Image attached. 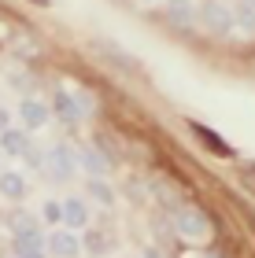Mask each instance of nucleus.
<instances>
[{
    "label": "nucleus",
    "instance_id": "nucleus-1",
    "mask_svg": "<svg viewBox=\"0 0 255 258\" xmlns=\"http://www.w3.org/2000/svg\"><path fill=\"white\" fill-rule=\"evenodd\" d=\"M178 232L185 240H207L211 236V221L200 207H181L178 210Z\"/></svg>",
    "mask_w": 255,
    "mask_h": 258
},
{
    "label": "nucleus",
    "instance_id": "nucleus-2",
    "mask_svg": "<svg viewBox=\"0 0 255 258\" xmlns=\"http://www.w3.org/2000/svg\"><path fill=\"white\" fill-rule=\"evenodd\" d=\"M44 170H48L56 181H67L74 173V151L67 148V144H56L48 151V159H44Z\"/></svg>",
    "mask_w": 255,
    "mask_h": 258
},
{
    "label": "nucleus",
    "instance_id": "nucleus-3",
    "mask_svg": "<svg viewBox=\"0 0 255 258\" xmlns=\"http://www.w3.org/2000/svg\"><path fill=\"white\" fill-rule=\"evenodd\" d=\"M200 15H203V22H207V26H211L215 33H229V30H233V15H229V11L218 4V0L203 4V8H200Z\"/></svg>",
    "mask_w": 255,
    "mask_h": 258
},
{
    "label": "nucleus",
    "instance_id": "nucleus-4",
    "mask_svg": "<svg viewBox=\"0 0 255 258\" xmlns=\"http://www.w3.org/2000/svg\"><path fill=\"white\" fill-rule=\"evenodd\" d=\"M0 148H4V155H30V133L26 129H4L0 133Z\"/></svg>",
    "mask_w": 255,
    "mask_h": 258
},
{
    "label": "nucleus",
    "instance_id": "nucleus-5",
    "mask_svg": "<svg viewBox=\"0 0 255 258\" xmlns=\"http://www.w3.org/2000/svg\"><path fill=\"white\" fill-rule=\"evenodd\" d=\"M19 118H22L26 129H41V125H48V107L37 103V100H22L19 103Z\"/></svg>",
    "mask_w": 255,
    "mask_h": 258
},
{
    "label": "nucleus",
    "instance_id": "nucleus-6",
    "mask_svg": "<svg viewBox=\"0 0 255 258\" xmlns=\"http://www.w3.org/2000/svg\"><path fill=\"white\" fill-rule=\"evenodd\" d=\"M74 159H82V166L92 173V177H104V173L111 170V159L104 155V151H92V148H82V151H74Z\"/></svg>",
    "mask_w": 255,
    "mask_h": 258
},
{
    "label": "nucleus",
    "instance_id": "nucleus-7",
    "mask_svg": "<svg viewBox=\"0 0 255 258\" xmlns=\"http://www.w3.org/2000/svg\"><path fill=\"white\" fill-rule=\"evenodd\" d=\"M48 247H52V254H60V258H74L78 251H82V240H78L74 232H52Z\"/></svg>",
    "mask_w": 255,
    "mask_h": 258
},
{
    "label": "nucleus",
    "instance_id": "nucleus-8",
    "mask_svg": "<svg viewBox=\"0 0 255 258\" xmlns=\"http://www.w3.org/2000/svg\"><path fill=\"white\" fill-rule=\"evenodd\" d=\"M41 247H48V240H44L37 229L15 232V254H41Z\"/></svg>",
    "mask_w": 255,
    "mask_h": 258
},
{
    "label": "nucleus",
    "instance_id": "nucleus-9",
    "mask_svg": "<svg viewBox=\"0 0 255 258\" xmlns=\"http://www.w3.org/2000/svg\"><path fill=\"white\" fill-rule=\"evenodd\" d=\"M63 221L71 229H85L89 225V207L82 203V199H67L63 203Z\"/></svg>",
    "mask_w": 255,
    "mask_h": 258
},
{
    "label": "nucleus",
    "instance_id": "nucleus-10",
    "mask_svg": "<svg viewBox=\"0 0 255 258\" xmlns=\"http://www.w3.org/2000/svg\"><path fill=\"white\" fill-rule=\"evenodd\" d=\"M52 107H56V114H60L67 125H78V118H82V111H78V103L71 100V92H56Z\"/></svg>",
    "mask_w": 255,
    "mask_h": 258
},
{
    "label": "nucleus",
    "instance_id": "nucleus-11",
    "mask_svg": "<svg viewBox=\"0 0 255 258\" xmlns=\"http://www.w3.org/2000/svg\"><path fill=\"white\" fill-rule=\"evenodd\" d=\"M0 196L22 199L26 196V177H22V173H0Z\"/></svg>",
    "mask_w": 255,
    "mask_h": 258
},
{
    "label": "nucleus",
    "instance_id": "nucleus-12",
    "mask_svg": "<svg viewBox=\"0 0 255 258\" xmlns=\"http://www.w3.org/2000/svg\"><path fill=\"white\" fill-rule=\"evenodd\" d=\"M167 15H170L174 22H189V19H192V0H170V4H167Z\"/></svg>",
    "mask_w": 255,
    "mask_h": 258
},
{
    "label": "nucleus",
    "instance_id": "nucleus-13",
    "mask_svg": "<svg viewBox=\"0 0 255 258\" xmlns=\"http://www.w3.org/2000/svg\"><path fill=\"white\" fill-rule=\"evenodd\" d=\"M82 247L89 251V254H104V251H108V236H104V232H85V240H82Z\"/></svg>",
    "mask_w": 255,
    "mask_h": 258
},
{
    "label": "nucleus",
    "instance_id": "nucleus-14",
    "mask_svg": "<svg viewBox=\"0 0 255 258\" xmlns=\"http://www.w3.org/2000/svg\"><path fill=\"white\" fill-rule=\"evenodd\" d=\"M41 218L48 221V225H56V221H63V203H56V199H48V203L41 207Z\"/></svg>",
    "mask_w": 255,
    "mask_h": 258
},
{
    "label": "nucleus",
    "instance_id": "nucleus-15",
    "mask_svg": "<svg viewBox=\"0 0 255 258\" xmlns=\"http://www.w3.org/2000/svg\"><path fill=\"white\" fill-rule=\"evenodd\" d=\"M89 192L96 196L100 203H111V199H115V196H111V188H108V184H104L100 177H92V181H89Z\"/></svg>",
    "mask_w": 255,
    "mask_h": 258
},
{
    "label": "nucleus",
    "instance_id": "nucleus-16",
    "mask_svg": "<svg viewBox=\"0 0 255 258\" xmlns=\"http://www.w3.org/2000/svg\"><path fill=\"white\" fill-rule=\"evenodd\" d=\"M11 225H15V232H30V229H37V221H33L26 210H19V214L11 218Z\"/></svg>",
    "mask_w": 255,
    "mask_h": 258
},
{
    "label": "nucleus",
    "instance_id": "nucleus-17",
    "mask_svg": "<svg viewBox=\"0 0 255 258\" xmlns=\"http://www.w3.org/2000/svg\"><path fill=\"white\" fill-rule=\"evenodd\" d=\"M233 22H240V26H244L248 33H255V8H248V4H244V8H240V15H237Z\"/></svg>",
    "mask_w": 255,
    "mask_h": 258
},
{
    "label": "nucleus",
    "instance_id": "nucleus-18",
    "mask_svg": "<svg viewBox=\"0 0 255 258\" xmlns=\"http://www.w3.org/2000/svg\"><path fill=\"white\" fill-rule=\"evenodd\" d=\"M196 133H200V137L207 140V144H211V148H215V155H229V148H226V144H222V140H218L215 133H207V129H196Z\"/></svg>",
    "mask_w": 255,
    "mask_h": 258
},
{
    "label": "nucleus",
    "instance_id": "nucleus-19",
    "mask_svg": "<svg viewBox=\"0 0 255 258\" xmlns=\"http://www.w3.org/2000/svg\"><path fill=\"white\" fill-rule=\"evenodd\" d=\"M4 129H11V114L0 107V133H4Z\"/></svg>",
    "mask_w": 255,
    "mask_h": 258
},
{
    "label": "nucleus",
    "instance_id": "nucleus-20",
    "mask_svg": "<svg viewBox=\"0 0 255 258\" xmlns=\"http://www.w3.org/2000/svg\"><path fill=\"white\" fill-rule=\"evenodd\" d=\"M141 258H163V254H159V251H144Z\"/></svg>",
    "mask_w": 255,
    "mask_h": 258
},
{
    "label": "nucleus",
    "instance_id": "nucleus-21",
    "mask_svg": "<svg viewBox=\"0 0 255 258\" xmlns=\"http://www.w3.org/2000/svg\"><path fill=\"white\" fill-rule=\"evenodd\" d=\"M15 258H41V254H15Z\"/></svg>",
    "mask_w": 255,
    "mask_h": 258
},
{
    "label": "nucleus",
    "instance_id": "nucleus-22",
    "mask_svg": "<svg viewBox=\"0 0 255 258\" xmlns=\"http://www.w3.org/2000/svg\"><path fill=\"white\" fill-rule=\"evenodd\" d=\"M248 8H255V0H248Z\"/></svg>",
    "mask_w": 255,
    "mask_h": 258
},
{
    "label": "nucleus",
    "instance_id": "nucleus-23",
    "mask_svg": "<svg viewBox=\"0 0 255 258\" xmlns=\"http://www.w3.org/2000/svg\"><path fill=\"white\" fill-rule=\"evenodd\" d=\"M37 4H48V0H37Z\"/></svg>",
    "mask_w": 255,
    "mask_h": 258
}]
</instances>
